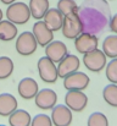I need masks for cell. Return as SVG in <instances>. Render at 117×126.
<instances>
[{"label": "cell", "mask_w": 117, "mask_h": 126, "mask_svg": "<svg viewBox=\"0 0 117 126\" xmlns=\"http://www.w3.org/2000/svg\"><path fill=\"white\" fill-rule=\"evenodd\" d=\"M77 14L80 18L83 32L99 34L110 22L111 10L107 0H84L78 6Z\"/></svg>", "instance_id": "1"}, {"label": "cell", "mask_w": 117, "mask_h": 126, "mask_svg": "<svg viewBox=\"0 0 117 126\" xmlns=\"http://www.w3.org/2000/svg\"><path fill=\"white\" fill-rule=\"evenodd\" d=\"M32 17L29 6L22 1H15L9 5L6 9V20L11 21L15 25H26Z\"/></svg>", "instance_id": "2"}, {"label": "cell", "mask_w": 117, "mask_h": 126, "mask_svg": "<svg viewBox=\"0 0 117 126\" xmlns=\"http://www.w3.org/2000/svg\"><path fill=\"white\" fill-rule=\"evenodd\" d=\"M15 48L21 56H31L32 54L36 53L38 48V42L32 32L25 31L16 37Z\"/></svg>", "instance_id": "3"}, {"label": "cell", "mask_w": 117, "mask_h": 126, "mask_svg": "<svg viewBox=\"0 0 117 126\" xmlns=\"http://www.w3.org/2000/svg\"><path fill=\"white\" fill-rule=\"evenodd\" d=\"M61 32L62 36L67 39H76L83 32V26L77 12H71L68 15H65Z\"/></svg>", "instance_id": "4"}, {"label": "cell", "mask_w": 117, "mask_h": 126, "mask_svg": "<svg viewBox=\"0 0 117 126\" xmlns=\"http://www.w3.org/2000/svg\"><path fill=\"white\" fill-rule=\"evenodd\" d=\"M84 66L91 72H100L106 67L107 56L100 49H94L83 55Z\"/></svg>", "instance_id": "5"}, {"label": "cell", "mask_w": 117, "mask_h": 126, "mask_svg": "<svg viewBox=\"0 0 117 126\" xmlns=\"http://www.w3.org/2000/svg\"><path fill=\"white\" fill-rule=\"evenodd\" d=\"M38 72L39 77L45 83H55L59 79L57 66L54 61H51L48 56H43L38 60Z\"/></svg>", "instance_id": "6"}, {"label": "cell", "mask_w": 117, "mask_h": 126, "mask_svg": "<svg viewBox=\"0 0 117 126\" xmlns=\"http://www.w3.org/2000/svg\"><path fill=\"white\" fill-rule=\"evenodd\" d=\"M90 83V79L85 72L76 71L64 79V87L67 91H84Z\"/></svg>", "instance_id": "7"}, {"label": "cell", "mask_w": 117, "mask_h": 126, "mask_svg": "<svg viewBox=\"0 0 117 126\" xmlns=\"http://www.w3.org/2000/svg\"><path fill=\"white\" fill-rule=\"evenodd\" d=\"M65 104L72 111L80 113L88 105V95L83 91H67L65 95Z\"/></svg>", "instance_id": "8"}, {"label": "cell", "mask_w": 117, "mask_h": 126, "mask_svg": "<svg viewBox=\"0 0 117 126\" xmlns=\"http://www.w3.org/2000/svg\"><path fill=\"white\" fill-rule=\"evenodd\" d=\"M72 110L66 104H56L51 109V120L54 126H70L72 124Z\"/></svg>", "instance_id": "9"}, {"label": "cell", "mask_w": 117, "mask_h": 126, "mask_svg": "<svg viewBox=\"0 0 117 126\" xmlns=\"http://www.w3.org/2000/svg\"><path fill=\"white\" fill-rule=\"evenodd\" d=\"M98 45H99V38L96 37V34L82 32L75 39L76 50L82 55H84L94 49H98Z\"/></svg>", "instance_id": "10"}, {"label": "cell", "mask_w": 117, "mask_h": 126, "mask_svg": "<svg viewBox=\"0 0 117 126\" xmlns=\"http://www.w3.org/2000/svg\"><path fill=\"white\" fill-rule=\"evenodd\" d=\"M34 103L39 109H43V110L52 109L57 104V94L51 88L39 89L37 95L34 97Z\"/></svg>", "instance_id": "11"}, {"label": "cell", "mask_w": 117, "mask_h": 126, "mask_svg": "<svg viewBox=\"0 0 117 126\" xmlns=\"http://www.w3.org/2000/svg\"><path fill=\"white\" fill-rule=\"evenodd\" d=\"M80 60L79 58L73 54H67L57 65V72L60 79H65L66 76L73 74L79 70Z\"/></svg>", "instance_id": "12"}, {"label": "cell", "mask_w": 117, "mask_h": 126, "mask_svg": "<svg viewBox=\"0 0 117 126\" xmlns=\"http://www.w3.org/2000/svg\"><path fill=\"white\" fill-rule=\"evenodd\" d=\"M32 33L34 34L39 47L45 48L49 43L54 41V32L45 25V22L43 20H39L33 25Z\"/></svg>", "instance_id": "13"}, {"label": "cell", "mask_w": 117, "mask_h": 126, "mask_svg": "<svg viewBox=\"0 0 117 126\" xmlns=\"http://www.w3.org/2000/svg\"><path fill=\"white\" fill-rule=\"evenodd\" d=\"M67 54L68 49L66 44L61 41H52L45 47V56H48L55 64H59Z\"/></svg>", "instance_id": "14"}, {"label": "cell", "mask_w": 117, "mask_h": 126, "mask_svg": "<svg viewBox=\"0 0 117 126\" xmlns=\"http://www.w3.org/2000/svg\"><path fill=\"white\" fill-rule=\"evenodd\" d=\"M17 92H18L20 97L26 99V100L34 99V97L39 92L38 82L34 79H32V77H25V79H22L18 82Z\"/></svg>", "instance_id": "15"}, {"label": "cell", "mask_w": 117, "mask_h": 126, "mask_svg": "<svg viewBox=\"0 0 117 126\" xmlns=\"http://www.w3.org/2000/svg\"><path fill=\"white\" fill-rule=\"evenodd\" d=\"M64 15L62 12L57 9V7H50L45 16L43 17V21L45 22V25L52 31V32H57L62 28V23H64Z\"/></svg>", "instance_id": "16"}, {"label": "cell", "mask_w": 117, "mask_h": 126, "mask_svg": "<svg viewBox=\"0 0 117 126\" xmlns=\"http://www.w3.org/2000/svg\"><path fill=\"white\" fill-rule=\"evenodd\" d=\"M17 99L11 93H0V116H10L17 109Z\"/></svg>", "instance_id": "17"}, {"label": "cell", "mask_w": 117, "mask_h": 126, "mask_svg": "<svg viewBox=\"0 0 117 126\" xmlns=\"http://www.w3.org/2000/svg\"><path fill=\"white\" fill-rule=\"evenodd\" d=\"M18 36L17 25L12 23L9 20H1L0 21V41L2 42H11L16 39Z\"/></svg>", "instance_id": "18"}, {"label": "cell", "mask_w": 117, "mask_h": 126, "mask_svg": "<svg viewBox=\"0 0 117 126\" xmlns=\"http://www.w3.org/2000/svg\"><path fill=\"white\" fill-rule=\"evenodd\" d=\"M32 116L25 109H16L9 116V125L10 126H31Z\"/></svg>", "instance_id": "19"}, {"label": "cell", "mask_w": 117, "mask_h": 126, "mask_svg": "<svg viewBox=\"0 0 117 126\" xmlns=\"http://www.w3.org/2000/svg\"><path fill=\"white\" fill-rule=\"evenodd\" d=\"M28 6H29L32 17L39 21V20H43L46 11L50 9V2L49 0H29Z\"/></svg>", "instance_id": "20"}, {"label": "cell", "mask_w": 117, "mask_h": 126, "mask_svg": "<svg viewBox=\"0 0 117 126\" xmlns=\"http://www.w3.org/2000/svg\"><path fill=\"white\" fill-rule=\"evenodd\" d=\"M105 55L110 59L117 58V34H110L103 41V49Z\"/></svg>", "instance_id": "21"}, {"label": "cell", "mask_w": 117, "mask_h": 126, "mask_svg": "<svg viewBox=\"0 0 117 126\" xmlns=\"http://www.w3.org/2000/svg\"><path fill=\"white\" fill-rule=\"evenodd\" d=\"M103 98L109 105L117 108V84L109 83L105 86L103 89Z\"/></svg>", "instance_id": "22"}, {"label": "cell", "mask_w": 117, "mask_h": 126, "mask_svg": "<svg viewBox=\"0 0 117 126\" xmlns=\"http://www.w3.org/2000/svg\"><path fill=\"white\" fill-rule=\"evenodd\" d=\"M15 65L11 58L9 56H0V80H5L10 77L13 72Z\"/></svg>", "instance_id": "23"}, {"label": "cell", "mask_w": 117, "mask_h": 126, "mask_svg": "<svg viewBox=\"0 0 117 126\" xmlns=\"http://www.w3.org/2000/svg\"><path fill=\"white\" fill-rule=\"evenodd\" d=\"M87 126H109L107 116L100 111H94L89 115L87 120Z\"/></svg>", "instance_id": "24"}, {"label": "cell", "mask_w": 117, "mask_h": 126, "mask_svg": "<svg viewBox=\"0 0 117 126\" xmlns=\"http://www.w3.org/2000/svg\"><path fill=\"white\" fill-rule=\"evenodd\" d=\"M62 15H68L71 12H77L78 5L75 0H59L57 1V6H56Z\"/></svg>", "instance_id": "25"}, {"label": "cell", "mask_w": 117, "mask_h": 126, "mask_svg": "<svg viewBox=\"0 0 117 126\" xmlns=\"http://www.w3.org/2000/svg\"><path fill=\"white\" fill-rule=\"evenodd\" d=\"M105 75H106V79L110 81V83L117 84V58L111 59V61L106 64Z\"/></svg>", "instance_id": "26"}, {"label": "cell", "mask_w": 117, "mask_h": 126, "mask_svg": "<svg viewBox=\"0 0 117 126\" xmlns=\"http://www.w3.org/2000/svg\"><path fill=\"white\" fill-rule=\"evenodd\" d=\"M31 126H54L52 120L46 114H38L34 118H32Z\"/></svg>", "instance_id": "27"}, {"label": "cell", "mask_w": 117, "mask_h": 126, "mask_svg": "<svg viewBox=\"0 0 117 126\" xmlns=\"http://www.w3.org/2000/svg\"><path fill=\"white\" fill-rule=\"evenodd\" d=\"M109 28L112 33L117 34V14L112 15L111 18H110V22H109Z\"/></svg>", "instance_id": "28"}, {"label": "cell", "mask_w": 117, "mask_h": 126, "mask_svg": "<svg viewBox=\"0 0 117 126\" xmlns=\"http://www.w3.org/2000/svg\"><path fill=\"white\" fill-rule=\"evenodd\" d=\"M2 4H5V5H10V4H12V2H15V1H17V0H0Z\"/></svg>", "instance_id": "29"}, {"label": "cell", "mask_w": 117, "mask_h": 126, "mask_svg": "<svg viewBox=\"0 0 117 126\" xmlns=\"http://www.w3.org/2000/svg\"><path fill=\"white\" fill-rule=\"evenodd\" d=\"M2 17H4V14H2V10L0 9V21L2 20Z\"/></svg>", "instance_id": "30"}, {"label": "cell", "mask_w": 117, "mask_h": 126, "mask_svg": "<svg viewBox=\"0 0 117 126\" xmlns=\"http://www.w3.org/2000/svg\"><path fill=\"white\" fill-rule=\"evenodd\" d=\"M0 126H6V125H2V124H0Z\"/></svg>", "instance_id": "31"}, {"label": "cell", "mask_w": 117, "mask_h": 126, "mask_svg": "<svg viewBox=\"0 0 117 126\" xmlns=\"http://www.w3.org/2000/svg\"><path fill=\"white\" fill-rule=\"evenodd\" d=\"M107 1H111V0H107Z\"/></svg>", "instance_id": "32"}]
</instances>
